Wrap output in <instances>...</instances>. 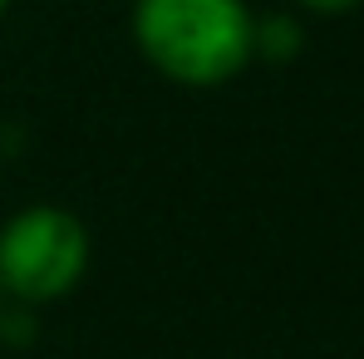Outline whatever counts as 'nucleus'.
<instances>
[{
  "label": "nucleus",
  "instance_id": "f257e3e1",
  "mask_svg": "<svg viewBox=\"0 0 364 359\" xmlns=\"http://www.w3.org/2000/svg\"><path fill=\"white\" fill-rule=\"evenodd\" d=\"M133 45L168 84L222 89L256 60L246 0H133Z\"/></svg>",
  "mask_w": 364,
  "mask_h": 359
},
{
  "label": "nucleus",
  "instance_id": "f03ea898",
  "mask_svg": "<svg viewBox=\"0 0 364 359\" xmlns=\"http://www.w3.org/2000/svg\"><path fill=\"white\" fill-rule=\"evenodd\" d=\"M89 271V227L60 202H30L0 222V300L55 305Z\"/></svg>",
  "mask_w": 364,
  "mask_h": 359
},
{
  "label": "nucleus",
  "instance_id": "7ed1b4c3",
  "mask_svg": "<svg viewBox=\"0 0 364 359\" xmlns=\"http://www.w3.org/2000/svg\"><path fill=\"white\" fill-rule=\"evenodd\" d=\"M301 50V25L291 15H256V60H291Z\"/></svg>",
  "mask_w": 364,
  "mask_h": 359
},
{
  "label": "nucleus",
  "instance_id": "20e7f679",
  "mask_svg": "<svg viewBox=\"0 0 364 359\" xmlns=\"http://www.w3.org/2000/svg\"><path fill=\"white\" fill-rule=\"evenodd\" d=\"M301 10H310V15H345V10H355V5H364V0H296Z\"/></svg>",
  "mask_w": 364,
  "mask_h": 359
},
{
  "label": "nucleus",
  "instance_id": "39448f33",
  "mask_svg": "<svg viewBox=\"0 0 364 359\" xmlns=\"http://www.w3.org/2000/svg\"><path fill=\"white\" fill-rule=\"evenodd\" d=\"M5 10H10V0H0V15H5Z\"/></svg>",
  "mask_w": 364,
  "mask_h": 359
},
{
  "label": "nucleus",
  "instance_id": "423d86ee",
  "mask_svg": "<svg viewBox=\"0 0 364 359\" xmlns=\"http://www.w3.org/2000/svg\"><path fill=\"white\" fill-rule=\"evenodd\" d=\"M0 320H5V315H0Z\"/></svg>",
  "mask_w": 364,
  "mask_h": 359
}]
</instances>
